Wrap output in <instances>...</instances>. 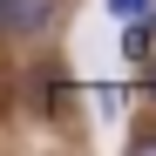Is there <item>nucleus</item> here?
Masks as SVG:
<instances>
[{
	"instance_id": "1",
	"label": "nucleus",
	"mask_w": 156,
	"mask_h": 156,
	"mask_svg": "<svg viewBox=\"0 0 156 156\" xmlns=\"http://www.w3.org/2000/svg\"><path fill=\"white\" fill-rule=\"evenodd\" d=\"M0 20H7V34L34 41V34H48L61 20V0H0Z\"/></svg>"
},
{
	"instance_id": "2",
	"label": "nucleus",
	"mask_w": 156,
	"mask_h": 156,
	"mask_svg": "<svg viewBox=\"0 0 156 156\" xmlns=\"http://www.w3.org/2000/svg\"><path fill=\"white\" fill-rule=\"evenodd\" d=\"M122 48H129V61H143V55H149V20H129V34H122Z\"/></svg>"
},
{
	"instance_id": "3",
	"label": "nucleus",
	"mask_w": 156,
	"mask_h": 156,
	"mask_svg": "<svg viewBox=\"0 0 156 156\" xmlns=\"http://www.w3.org/2000/svg\"><path fill=\"white\" fill-rule=\"evenodd\" d=\"M109 14L115 20H143V14H156V0H109Z\"/></svg>"
}]
</instances>
